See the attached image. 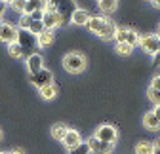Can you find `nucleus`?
<instances>
[{
    "instance_id": "1",
    "label": "nucleus",
    "mask_w": 160,
    "mask_h": 154,
    "mask_svg": "<svg viewBox=\"0 0 160 154\" xmlns=\"http://www.w3.org/2000/svg\"><path fill=\"white\" fill-rule=\"evenodd\" d=\"M86 27H88L90 32H93L95 36H99L105 42L114 40L116 31H118V25L114 21H111L109 17H105V15H92Z\"/></svg>"
},
{
    "instance_id": "2",
    "label": "nucleus",
    "mask_w": 160,
    "mask_h": 154,
    "mask_svg": "<svg viewBox=\"0 0 160 154\" xmlns=\"http://www.w3.org/2000/svg\"><path fill=\"white\" fill-rule=\"evenodd\" d=\"M63 69L71 74H80V72H84L86 67H88V61H86V57L82 53H76V51H69L65 57H63V61H61Z\"/></svg>"
},
{
    "instance_id": "3",
    "label": "nucleus",
    "mask_w": 160,
    "mask_h": 154,
    "mask_svg": "<svg viewBox=\"0 0 160 154\" xmlns=\"http://www.w3.org/2000/svg\"><path fill=\"white\" fill-rule=\"evenodd\" d=\"M76 8L78 6H76L74 0H48V10L57 12L59 15L63 17V23L65 25L71 23V17H72V13H74Z\"/></svg>"
},
{
    "instance_id": "4",
    "label": "nucleus",
    "mask_w": 160,
    "mask_h": 154,
    "mask_svg": "<svg viewBox=\"0 0 160 154\" xmlns=\"http://www.w3.org/2000/svg\"><path fill=\"white\" fill-rule=\"evenodd\" d=\"M139 48H141L147 55L154 57L160 50V36L156 32H149V34H143L139 36Z\"/></svg>"
},
{
    "instance_id": "5",
    "label": "nucleus",
    "mask_w": 160,
    "mask_h": 154,
    "mask_svg": "<svg viewBox=\"0 0 160 154\" xmlns=\"http://www.w3.org/2000/svg\"><path fill=\"white\" fill-rule=\"evenodd\" d=\"M93 137L103 141V143H111V145H116L118 141V129L111 124H101L97 126V129L93 131Z\"/></svg>"
},
{
    "instance_id": "6",
    "label": "nucleus",
    "mask_w": 160,
    "mask_h": 154,
    "mask_svg": "<svg viewBox=\"0 0 160 154\" xmlns=\"http://www.w3.org/2000/svg\"><path fill=\"white\" fill-rule=\"evenodd\" d=\"M114 42L116 44L124 42V44H130L132 48H135V46H139V34L133 29H130V27H118L116 36H114Z\"/></svg>"
},
{
    "instance_id": "7",
    "label": "nucleus",
    "mask_w": 160,
    "mask_h": 154,
    "mask_svg": "<svg viewBox=\"0 0 160 154\" xmlns=\"http://www.w3.org/2000/svg\"><path fill=\"white\" fill-rule=\"evenodd\" d=\"M29 82L36 88V89H42L46 86H52L53 84V72L50 69H42L36 74H29Z\"/></svg>"
},
{
    "instance_id": "8",
    "label": "nucleus",
    "mask_w": 160,
    "mask_h": 154,
    "mask_svg": "<svg viewBox=\"0 0 160 154\" xmlns=\"http://www.w3.org/2000/svg\"><path fill=\"white\" fill-rule=\"evenodd\" d=\"M0 42L6 44V46L17 42V27L12 25L10 21H2V27H0Z\"/></svg>"
},
{
    "instance_id": "9",
    "label": "nucleus",
    "mask_w": 160,
    "mask_h": 154,
    "mask_svg": "<svg viewBox=\"0 0 160 154\" xmlns=\"http://www.w3.org/2000/svg\"><path fill=\"white\" fill-rule=\"evenodd\" d=\"M42 23H44V29H46V31H55V29H59V27H65L63 17L59 15L57 12H52V10H46V12H44Z\"/></svg>"
},
{
    "instance_id": "10",
    "label": "nucleus",
    "mask_w": 160,
    "mask_h": 154,
    "mask_svg": "<svg viewBox=\"0 0 160 154\" xmlns=\"http://www.w3.org/2000/svg\"><path fill=\"white\" fill-rule=\"evenodd\" d=\"M86 143H88L92 154H112V150H114V145H111V143H103V141L95 139L93 135L88 137Z\"/></svg>"
},
{
    "instance_id": "11",
    "label": "nucleus",
    "mask_w": 160,
    "mask_h": 154,
    "mask_svg": "<svg viewBox=\"0 0 160 154\" xmlns=\"http://www.w3.org/2000/svg\"><path fill=\"white\" fill-rule=\"evenodd\" d=\"M25 65H27L29 74H36V72H40V70L44 69V57L34 51V53H31V55L25 57Z\"/></svg>"
},
{
    "instance_id": "12",
    "label": "nucleus",
    "mask_w": 160,
    "mask_h": 154,
    "mask_svg": "<svg viewBox=\"0 0 160 154\" xmlns=\"http://www.w3.org/2000/svg\"><path fill=\"white\" fill-rule=\"evenodd\" d=\"M61 143H63V147H65L67 150H72V148H76L78 145H82V143H84V139H82V135H80V131H76V129L69 128L67 135H65V139H63Z\"/></svg>"
},
{
    "instance_id": "13",
    "label": "nucleus",
    "mask_w": 160,
    "mask_h": 154,
    "mask_svg": "<svg viewBox=\"0 0 160 154\" xmlns=\"http://www.w3.org/2000/svg\"><path fill=\"white\" fill-rule=\"evenodd\" d=\"M17 44L21 46L25 51H27V50H31V48H36V36H32L29 31L17 29Z\"/></svg>"
},
{
    "instance_id": "14",
    "label": "nucleus",
    "mask_w": 160,
    "mask_h": 154,
    "mask_svg": "<svg viewBox=\"0 0 160 154\" xmlns=\"http://www.w3.org/2000/svg\"><path fill=\"white\" fill-rule=\"evenodd\" d=\"M90 17H92V13H90L88 10H84V8H76L74 13H72V17H71V23L76 25V27H86L88 21H90Z\"/></svg>"
},
{
    "instance_id": "15",
    "label": "nucleus",
    "mask_w": 160,
    "mask_h": 154,
    "mask_svg": "<svg viewBox=\"0 0 160 154\" xmlns=\"http://www.w3.org/2000/svg\"><path fill=\"white\" fill-rule=\"evenodd\" d=\"M55 42V32L53 31H44L40 36H36V46L38 48H50Z\"/></svg>"
},
{
    "instance_id": "16",
    "label": "nucleus",
    "mask_w": 160,
    "mask_h": 154,
    "mask_svg": "<svg viewBox=\"0 0 160 154\" xmlns=\"http://www.w3.org/2000/svg\"><path fill=\"white\" fill-rule=\"evenodd\" d=\"M48 10V0H27L25 13L31 15L32 12H46Z\"/></svg>"
},
{
    "instance_id": "17",
    "label": "nucleus",
    "mask_w": 160,
    "mask_h": 154,
    "mask_svg": "<svg viewBox=\"0 0 160 154\" xmlns=\"http://www.w3.org/2000/svg\"><path fill=\"white\" fill-rule=\"evenodd\" d=\"M143 126H145L147 129H151V131H158V129H160V120L154 116L152 110L145 112V116H143Z\"/></svg>"
},
{
    "instance_id": "18",
    "label": "nucleus",
    "mask_w": 160,
    "mask_h": 154,
    "mask_svg": "<svg viewBox=\"0 0 160 154\" xmlns=\"http://www.w3.org/2000/svg\"><path fill=\"white\" fill-rule=\"evenodd\" d=\"M67 131H69V128H67L65 124H53V126H52V129H50L53 141H63V139H65V135H67Z\"/></svg>"
},
{
    "instance_id": "19",
    "label": "nucleus",
    "mask_w": 160,
    "mask_h": 154,
    "mask_svg": "<svg viewBox=\"0 0 160 154\" xmlns=\"http://www.w3.org/2000/svg\"><path fill=\"white\" fill-rule=\"evenodd\" d=\"M97 8L101 13H112L118 8V0H101V2H97Z\"/></svg>"
},
{
    "instance_id": "20",
    "label": "nucleus",
    "mask_w": 160,
    "mask_h": 154,
    "mask_svg": "<svg viewBox=\"0 0 160 154\" xmlns=\"http://www.w3.org/2000/svg\"><path fill=\"white\" fill-rule=\"evenodd\" d=\"M133 152L135 154H152L154 152V143H151V141H139L135 145Z\"/></svg>"
},
{
    "instance_id": "21",
    "label": "nucleus",
    "mask_w": 160,
    "mask_h": 154,
    "mask_svg": "<svg viewBox=\"0 0 160 154\" xmlns=\"http://www.w3.org/2000/svg\"><path fill=\"white\" fill-rule=\"evenodd\" d=\"M38 91H40V97H42L44 101H52V99H55V95H57V88H55V84L46 86V88L38 89Z\"/></svg>"
},
{
    "instance_id": "22",
    "label": "nucleus",
    "mask_w": 160,
    "mask_h": 154,
    "mask_svg": "<svg viewBox=\"0 0 160 154\" xmlns=\"http://www.w3.org/2000/svg\"><path fill=\"white\" fill-rule=\"evenodd\" d=\"M8 53L13 57V59H23V57H25V50L19 46L17 42H13V44L8 46Z\"/></svg>"
},
{
    "instance_id": "23",
    "label": "nucleus",
    "mask_w": 160,
    "mask_h": 154,
    "mask_svg": "<svg viewBox=\"0 0 160 154\" xmlns=\"http://www.w3.org/2000/svg\"><path fill=\"white\" fill-rule=\"evenodd\" d=\"M133 50H135V48H132L130 44H124V42L114 44V51H116L118 55H122V57H128V55H132V53H133Z\"/></svg>"
},
{
    "instance_id": "24",
    "label": "nucleus",
    "mask_w": 160,
    "mask_h": 154,
    "mask_svg": "<svg viewBox=\"0 0 160 154\" xmlns=\"http://www.w3.org/2000/svg\"><path fill=\"white\" fill-rule=\"evenodd\" d=\"M10 8L15 12V13H25V8H27V0H12L10 2Z\"/></svg>"
},
{
    "instance_id": "25",
    "label": "nucleus",
    "mask_w": 160,
    "mask_h": 154,
    "mask_svg": "<svg viewBox=\"0 0 160 154\" xmlns=\"http://www.w3.org/2000/svg\"><path fill=\"white\" fill-rule=\"evenodd\" d=\"M31 23H32V19H31V15H27V13H21V15H19V19H17V29H23V31H29Z\"/></svg>"
},
{
    "instance_id": "26",
    "label": "nucleus",
    "mask_w": 160,
    "mask_h": 154,
    "mask_svg": "<svg viewBox=\"0 0 160 154\" xmlns=\"http://www.w3.org/2000/svg\"><path fill=\"white\" fill-rule=\"evenodd\" d=\"M46 29H44V23L42 21H32L31 23V27H29V32L32 34V36H40Z\"/></svg>"
},
{
    "instance_id": "27",
    "label": "nucleus",
    "mask_w": 160,
    "mask_h": 154,
    "mask_svg": "<svg viewBox=\"0 0 160 154\" xmlns=\"http://www.w3.org/2000/svg\"><path fill=\"white\" fill-rule=\"evenodd\" d=\"M149 99L154 107H160V89H149Z\"/></svg>"
},
{
    "instance_id": "28",
    "label": "nucleus",
    "mask_w": 160,
    "mask_h": 154,
    "mask_svg": "<svg viewBox=\"0 0 160 154\" xmlns=\"http://www.w3.org/2000/svg\"><path fill=\"white\" fill-rule=\"evenodd\" d=\"M69 154H90V147H88V143L84 141L82 145H78L76 148H72V150H69Z\"/></svg>"
},
{
    "instance_id": "29",
    "label": "nucleus",
    "mask_w": 160,
    "mask_h": 154,
    "mask_svg": "<svg viewBox=\"0 0 160 154\" xmlns=\"http://www.w3.org/2000/svg\"><path fill=\"white\" fill-rule=\"evenodd\" d=\"M149 89H160V74H156V76H152V78H151Z\"/></svg>"
},
{
    "instance_id": "30",
    "label": "nucleus",
    "mask_w": 160,
    "mask_h": 154,
    "mask_svg": "<svg viewBox=\"0 0 160 154\" xmlns=\"http://www.w3.org/2000/svg\"><path fill=\"white\" fill-rule=\"evenodd\" d=\"M6 10H8V4H6V2H0V21H2V17H4Z\"/></svg>"
},
{
    "instance_id": "31",
    "label": "nucleus",
    "mask_w": 160,
    "mask_h": 154,
    "mask_svg": "<svg viewBox=\"0 0 160 154\" xmlns=\"http://www.w3.org/2000/svg\"><path fill=\"white\" fill-rule=\"evenodd\" d=\"M152 65H154V67H160V50H158V53L152 57Z\"/></svg>"
},
{
    "instance_id": "32",
    "label": "nucleus",
    "mask_w": 160,
    "mask_h": 154,
    "mask_svg": "<svg viewBox=\"0 0 160 154\" xmlns=\"http://www.w3.org/2000/svg\"><path fill=\"white\" fill-rule=\"evenodd\" d=\"M152 112H154V116L160 120V107H154V108H152Z\"/></svg>"
},
{
    "instance_id": "33",
    "label": "nucleus",
    "mask_w": 160,
    "mask_h": 154,
    "mask_svg": "<svg viewBox=\"0 0 160 154\" xmlns=\"http://www.w3.org/2000/svg\"><path fill=\"white\" fill-rule=\"evenodd\" d=\"M151 4H152L154 8H160V0H151Z\"/></svg>"
},
{
    "instance_id": "34",
    "label": "nucleus",
    "mask_w": 160,
    "mask_h": 154,
    "mask_svg": "<svg viewBox=\"0 0 160 154\" xmlns=\"http://www.w3.org/2000/svg\"><path fill=\"white\" fill-rule=\"evenodd\" d=\"M8 154H25V152L19 150V148H15V150H12V152H8Z\"/></svg>"
},
{
    "instance_id": "35",
    "label": "nucleus",
    "mask_w": 160,
    "mask_h": 154,
    "mask_svg": "<svg viewBox=\"0 0 160 154\" xmlns=\"http://www.w3.org/2000/svg\"><path fill=\"white\" fill-rule=\"evenodd\" d=\"M154 147H156V148H158V150H160V137H158V139H156V141H154Z\"/></svg>"
},
{
    "instance_id": "36",
    "label": "nucleus",
    "mask_w": 160,
    "mask_h": 154,
    "mask_svg": "<svg viewBox=\"0 0 160 154\" xmlns=\"http://www.w3.org/2000/svg\"><path fill=\"white\" fill-rule=\"evenodd\" d=\"M156 34L160 36V23H158V27H156Z\"/></svg>"
},
{
    "instance_id": "37",
    "label": "nucleus",
    "mask_w": 160,
    "mask_h": 154,
    "mask_svg": "<svg viewBox=\"0 0 160 154\" xmlns=\"http://www.w3.org/2000/svg\"><path fill=\"white\" fill-rule=\"evenodd\" d=\"M152 154H160V150H158V148L154 147V152H152Z\"/></svg>"
},
{
    "instance_id": "38",
    "label": "nucleus",
    "mask_w": 160,
    "mask_h": 154,
    "mask_svg": "<svg viewBox=\"0 0 160 154\" xmlns=\"http://www.w3.org/2000/svg\"><path fill=\"white\" fill-rule=\"evenodd\" d=\"M2 137H4V133H2V129H0V141H2Z\"/></svg>"
},
{
    "instance_id": "39",
    "label": "nucleus",
    "mask_w": 160,
    "mask_h": 154,
    "mask_svg": "<svg viewBox=\"0 0 160 154\" xmlns=\"http://www.w3.org/2000/svg\"><path fill=\"white\" fill-rule=\"evenodd\" d=\"M10 2H12V0H6V4H10Z\"/></svg>"
},
{
    "instance_id": "40",
    "label": "nucleus",
    "mask_w": 160,
    "mask_h": 154,
    "mask_svg": "<svg viewBox=\"0 0 160 154\" xmlns=\"http://www.w3.org/2000/svg\"><path fill=\"white\" fill-rule=\"evenodd\" d=\"M0 154H8V152H0Z\"/></svg>"
},
{
    "instance_id": "41",
    "label": "nucleus",
    "mask_w": 160,
    "mask_h": 154,
    "mask_svg": "<svg viewBox=\"0 0 160 154\" xmlns=\"http://www.w3.org/2000/svg\"><path fill=\"white\" fill-rule=\"evenodd\" d=\"M0 2H6V0H0Z\"/></svg>"
},
{
    "instance_id": "42",
    "label": "nucleus",
    "mask_w": 160,
    "mask_h": 154,
    "mask_svg": "<svg viewBox=\"0 0 160 154\" xmlns=\"http://www.w3.org/2000/svg\"><path fill=\"white\" fill-rule=\"evenodd\" d=\"M95 2H101V0H95Z\"/></svg>"
},
{
    "instance_id": "43",
    "label": "nucleus",
    "mask_w": 160,
    "mask_h": 154,
    "mask_svg": "<svg viewBox=\"0 0 160 154\" xmlns=\"http://www.w3.org/2000/svg\"><path fill=\"white\" fill-rule=\"evenodd\" d=\"M0 27H2V21H0Z\"/></svg>"
},
{
    "instance_id": "44",
    "label": "nucleus",
    "mask_w": 160,
    "mask_h": 154,
    "mask_svg": "<svg viewBox=\"0 0 160 154\" xmlns=\"http://www.w3.org/2000/svg\"><path fill=\"white\" fill-rule=\"evenodd\" d=\"M147 2H151V0H147Z\"/></svg>"
}]
</instances>
